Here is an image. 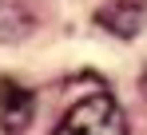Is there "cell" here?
Masks as SVG:
<instances>
[{
    "label": "cell",
    "mask_w": 147,
    "mask_h": 135,
    "mask_svg": "<svg viewBox=\"0 0 147 135\" xmlns=\"http://www.w3.org/2000/svg\"><path fill=\"white\" fill-rule=\"evenodd\" d=\"M52 135H127V123H123L119 103L107 91H92L64 111Z\"/></svg>",
    "instance_id": "obj_1"
},
{
    "label": "cell",
    "mask_w": 147,
    "mask_h": 135,
    "mask_svg": "<svg viewBox=\"0 0 147 135\" xmlns=\"http://www.w3.org/2000/svg\"><path fill=\"white\" fill-rule=\"evenodd\" d=\"M143 91H147V68H143Z\"/></svg>",
    "instance_id": "obj_3"
},
{
    "label": "cell",
    "mask_w": 147,
    "mask_h": 135,
    "mask_svg": "<svg viewBox=\"0 0 147 135\" xmlns=\"http://www.w3.org/2000/svg\"><path fill=\"white\" fill-rule=\"evenodd\" d=\"M32 115H36V91H28L12 76H0V131L4 135H24Z\"/></svg>",
    "instance_id": "obj_2"
}]
</instances>
